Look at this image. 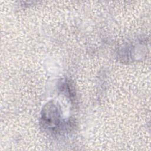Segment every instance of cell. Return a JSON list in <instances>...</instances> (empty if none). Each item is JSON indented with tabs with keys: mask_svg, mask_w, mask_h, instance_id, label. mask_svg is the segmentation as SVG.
I'll return each mask as SVG.
<instances>
[{
	"mask_svg": "<svg viewBox=\"0 0 151 151\" xmlns=\"http://www.w3.org/2000/svg\"><path fill=\"white\" fill-rule=\"evenodd\" d=\"M60 107L53 101L45 104L42 110L40 117L41 127L52 135H57L64 132L68 123L62 120Z\"/></svg>",
	"mask_w": 151,
	"mask_h": 151,
	"instance_id": "1",
	"label": "cell"
}]
</instances>
